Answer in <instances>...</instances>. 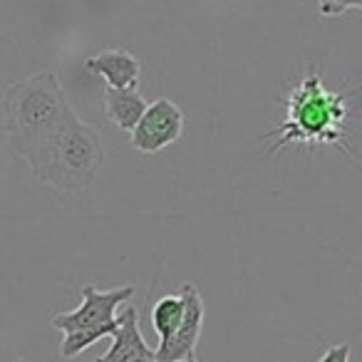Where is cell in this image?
Instances as JSON below:
<instances>
[{
    "label": "cell",
    "mask_w": 362,
    "mask_h": 362,
    "mask_svg": "<svg viewBox=\"0 0 362 362\" xmlns=\"http://www.w3.org/2000/svg\"><path fill=\"white\" fill-rule=\"evenodd\" d=\"M350 117L347 95L330 92L322 82L320 67L308 65L303 80L286 97V119L281 127L266 132L263 139H276L268 154L288 144H342L345 122Z\"/></svg>",
    "instance_id": "1"
},
{
    "label": "cell",
    "mask_w": 362,
    "mask_h": 362,
    "mask_svg": "<svg viewBox=\"0 0 362 362\" xmlns=\"http://www.w3.org/2000/svg\"><path fill=\"white\" fill-rule=\"evenodd\" d=\"M25 164L37 181L57 192H85L105 164V144L100 132L85 124L72 110Z\"/></svg>",
    "instance_id": "2"
},
{
    "label": "cell",
    "mask_w": 362,
    "mask_h": 362,
    "mask_svg": "<svg viewBox=\"0 0 362 362\" xmlns=\"http://www.w3.org/2000/svg\"><path fill=\"white\" fill-rule=\"evenodd\" d=\"M70 112L72 105L55 72H37L13 82L3 95V122L11 149L25 161Z\"/></svg>",
    "instance_id": "3"
},
{
    "label": "cell",
    "mask_w": 362,
    "mask_h": 362,
    "mask_svg": "<svg viewBox=\"0 0 362 362\" xmlns=\"http://www.w3.org/2000/svg\"><path fill=\"white\" fill-rule=\"evenodd\" d=\"M134 293H136L134 286H122L115 288V291H97L92 283H87L82 288L80 308L55 315L52 317V325L65 332V335L67 332L87 330V327L107 325V322L117 320V308L124 305Z\"/></svg>",
    "instance_id": "4"
},
{
    "label": "cell",
    "mask_w": 362,
    "mask_h": 362,
    "mask_svg": "<svg viewBox=\"0 0 362 362\" xmlns=\"http://www.w3.org/2000/svg\"><path fill=\"white\" fill-rule=\"evenodd\" d=\"M184 134V112L171 100H156L146 105L141 119L129 132L132 146L141 154H156L181 139Z\"/></svg>",
    "instance_id": "5"
},
{
    "label": "cell",
    "mask_w": 362,
    "mask_h": 362,
    "mask_svg": "<svg viewBox=\"0 0 362 362\" xmlns=\"http://www.w3.org/2000/svg\"><path fill=\"white\" fill-rule=\"evenodd\" d=\"M181 298H184V317L181 325L169 340H161L154 350V362H197V342L202 335L204 317H206V305H204L202 293L194 283L181 286Z\"/></svg>",
    "instance_id": "6"
},
{
    "label": "cell",
    "mask_w": 362,
    "mask_h": 362,
    "mask_svg": "<svg viewBox=\"0 0 362 362\" xmlns=\"http://www.w3.org/2000/svg\"><path fill=\"white\" fill-rule=\"evenodd\" d=\"M154 350L146 345V340L139 332V315L136 308L127 305L119 313V327L112 335V347L100 355L95 362H151Z\"/></svg>",
    "instance_id": "7"
},
{
    "label": "cell",
    "mask_w": 362,
    "mask_h": 362,
    "mask_svg": "<svg viewBox=\"0 0 362 362\" xmlns=\"http://www.w3.org/2000/svg\"><path fill=\"white\" fill-rule=\"evenodd\" d=\"M85 70L102 77L107 87L115 90H136L141 80V62L127 50H102L87 57Z\"/></svg>",
    "instance_id": "8"
},
{
    "label": "cell",
    "mask_w": 362,
    "mask_h": 362,
    "mask_svg": "<svg viewBox=\"0 0 362 362\" xmlns=\"http://www.w3.org/2000/svg\"><path fill=\"white\" fill-rule=\"evenodd\" d=\"M146 110V100L136 90L105 87V117L122 132H132Z\"/></svg>",
    "instance_id": "9"
},
{
    "label": "cell",
    "mask_w": 362,
    "mask_h": 362,
    "mask_svg": "<svg viewBox=\"0 0 362 362\" xmlns=\"http://www.w3.org/2000/svg\"><path fill=\"white\" fill-rule=\"evenodd\" d=\"M181 317H184V298L179 296H164L154 303L151 308V327L159 335L161 340H169L176 332V327L181 325Z\"/></svg>",
    "instance_id": "10"
},
{
    "label": "cell",
    "mask_w": 362,
    "mask_h": 362,
    "mask_svg": "<svg viewBox=\"0 0 362 362\" xmlns=\"http://www.w3.org/2000/svg\"><path fill=\"white\" fill-rule=\"evenodd\" d=\"M119 327V315H117V320L107 322V325H100V327H87V330H77V332H67L65 340H62L60 345V355L62 357H77L80 352H85L87 347H92L97 340H102V337H112L115 335V330Z\"/></svg>",
    "instance_id": "11"
},
{
    "label": "cell",
    "mask_w": 362,
    "mask_h": 362,
    "mask_svg": "<svg viewBox=\"0 0 362 362\" xmlns=\"http://www.w3.org/2000/svg\"><path fill=\"white\" fill-rule=\"evenodd\" d=\"M317 8H320L322 18H337L345 11H362V0H317Z\"/></svg>",
    "instance_id": "12"
},
{
    "label": "cell",
    "mask_w": 362,
    "mask_h": 362,
    "mask_svg": "<svg viewBox=\"0 0 362 362\" xmlns=\"http://www.w3.org/2000/svg\"><path fill=\"white\" fill-rule=\"evenodd\" d=\"M317 362H350V345H332Z\"/></svg>",
    "instance_id": "13"
},
{
    "label": "cell",
    "mask_w": 362,
    "mask_h": 362,
    "mask_svg": "<svg viewBox=\"0 0 362 362\" xmlns=\"http://www.w3.org/2000/svg\"><path fill=\"white\" fill-rule=\"evenodd\" d=\"M16 362H28V360H16Z\"/></svg>",
    "instance_id": "14"
},
{
    "label": "cell",
    "mask_w": 362,
    "mask_h": 362,
    "mask_svg": "<svg viewBox=\"0 0 362 362\" xmlns=\"http://www.w3.org/2000/svg\"><path fill=\"white\" fill-rule=\"evenodd\" d=\"M151 362H154V360H151ZM181 362H187V360H181ZM197 362H199V360H197Z\"/></svg>",
    "instance_id": "15"
}]
</instances>
